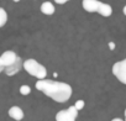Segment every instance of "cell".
Returning <instances> with one entry per match:
<instances>
[{"instance_id": "obj_1", "label": "cell", "mask_w": 126, "mask_h": 121, "mask_svg": "<svg viewBox=\"0 0 126 121\" xmlns=\"http://www.w3.org/2000/svg\"><path fill=\"white\" fill-rule=\"evenodd\" d=\"M35 87L37 90L42 91L46 96L51 98L56 103H66L72 98V94H73L72 87L64 82L41 79V80H37Z\"/></svg>"}, {"instance_id": "obj_14", "label": "cell", "mask_w": 126, "mask_h": 121, "mask_svg": "<svg viewBox=\"0 0 126 121\" xmlns=\"http://www.w3.org/2000/svg\"><path fill=\"white\" fill-rule=\"evenodd\" d=\"M68 1H69V0H54V3L56 4H59V5H63V4H66Z\"/></svg>"}, {"instance_id": "obj_19", "label": "cell", "mask_w": 126, "mask_h": 121, "mask_svg": "<svg viewBox=\"0 0 126 121\" xmlns=\"http://www.w3.org/2000/svg\"><path fill=\"white\" fill-rule=\"evenodd\" d=\"M124 114H125V120H124V121H126V109H125V112H124Z\"/></svg>"}, {"instance_id": "obj_2", "label": "cell", "mask_w": 126, "mask_h": 121, "mask_svg": "<svg viewBox=\"0 0 126 121\" xmlns=\"http://www.w3.org/2000/svg\"><path fill=\"white\" fill-rule=\"evenodd\" d=\"M22 68L32 77L37 78L38 80L41 79H46L47 77V69L43 64L38 63L36 59L33 58H30V59H26L25 62L22 63Z\"/></svg>"}, {"instance_id": "obj_6", "label": "cell", "mask_w": 126, "mask_h": 121, "mask_svg": "<svg viewBox=\"0 0 126 121\" xmlns=\"http://www.w3.org/2000/svg\"><path fill=\"white\" fill-rule=\"evenodd\" d=\"M103 3L99 0H83L82 6L87 13H99Z\"/></svg>"}, {"instance_id": "obj_13", "label": "cell", "mask_w": 126, "mask_h": 121, "mask_svg": "<svg viewBox=\"0 0 126 121\" xmlns=\"http://www.w3.org/2000/svg\"><path fill=\"white\" fill-rule=\"evenodd\" d=\"M73 106L79 111V110H82V109L85 106V103H84V100H77V101H76V104H74Z\"/></svg>"}, {"instance_id": "obj_10", "label": "cell", "mask_w": 126, "mask_h": 121, "mask_svg": "<svg viewBox=\"0 0 126 121\" xmlns=\"http://www.w3.org/2000/svg\"><path fill=\"white\" fill-rule=\"evenodd\" d=\"M98 14L101 15V16H104V17H109V16H111V14H112V8H111L109 4L103 3V5H101V8H100V10H99Z\"/></svg>"}, {"instance_id": "obj_9", "label": "cell", "mask_w": 126, "mask_h": 121, "mask_svg": "<svg viewBox=\"0 0 126 121\" xmlns=\"http://www.w3.org/2000/svg\"><path fill=\"white\" fill-rule=\"evenodd\" d=\"M56 11V8L52 3L49 1H45L42 5H41V13L45 14V15H53Z\"/></svg>"}, {"instance_id": "obj_16", "label": "cell", "mask_w": 126, "mask_h": 121, "mask_svg": "<svg viewBox=\"0 0 126 121\" xmlns=\"http://www.w3.org/2000/svg\"><path fill=\"white\" fill-rule=\"evenodd\" d=\"M111 121H124L122 119H119V117H115V119H112Z\"/></svg>"}, {"instance_id": "obj_7", "label": "cell", "mask_w": 126, "mask_h": 121, "mask_svg": "<svg viewBox=\"0 0 126 121\" xmlns=\"http://www.w3.org/2000/svg\"><path fill=\"white\" fill-rule=\"evenodd\" d=\"M21 68H22V62H21V58L20 57H17L16 58V60L11 64V66H9L8 68H5V74L8 76V77H13V76H15V74H17L20 71H21Z\"/></svg>"}, {"instance_id": "obj_18", "label": "cell", "mask_w": 126, "mask_h": 121, "mask_svg": "<svg viewBox=\"0 0 126 121\" xmlns=\"http://www.w3.org/2000/svg\"><path fill=\"white\" fill-rule=\"evenodd\" d=\"M14 3H19V1H21V0H13Z\"/></svg>"}, {"instance_id": "obj_4", "label": "cell", "mask_w": 126, "mask_h": 121, "mask_svg": "<svg viewBox=\"0 0 126 121\" xmlns=\"http://www.w3.org/2000/svg\"><path fill=\"white\" fill-rule=\"evenodd\" d=\"M78 117V110L72 105L68 109L59 110L56 114V121H76Z\"/></svg>"}, {"instance_id": "obj_3", "label": "cell", "mask_w": 126, "mask_h": 121, "mask_svg": "<svg viewBox=\"0 0 126 121\" xmlns=\"http://www.w3.org/2000/svg\"><path fill=\"white\" fill-rule=\"evenodd\" d=\"M112 74L115 76V78L126 85V58H124L122 60H119V62L114 63L112 69H111Z\"/></svg>"}, {"instance_id": "obj_11", "label": "cell", "mask_w": 126, "mask_h": 121, "mask_svg": "<svg viewBox=\"0 0 126 121\" xmlns=\"http://www.w3.org/2000/svg\"><path fill=\"white\" fill-rule=\"evenodd\" d=\"M6 22H8V13L4 8H0V27L5 26Z\"/></svg>"}, {"instance_id": "obj_8", "label": "cell", "mask_w": 126, "mask_h": 121, "mask_svg": "<svg viewBox=\"0 0 126 121\" xmlns=\"http://www.w3.org/2000/svg\"><path fill=\"white\" fill-rule=\"evenodd\" d=\"M8 114H9V116H10L11 119H14L15 121H21V120L24 119V116H25L22 109L19 107V106H11V107L9 109Z\"/></svg>"}, {"instance_id": "obj_12", "label": "cell", "mask_w": 126, "mask_h": 121, "mask_svg": "<svg viewBox=\"0 0 126 121\" xmlns=\"http://www.w3.org/2000/svg\"><path fill=\"white\" fill-rule=\"evenodd\" d=\"M20 93H21L22 95H29V94L31 93V88H30L29 85H21V87H20Z\"/></svg>"}, {"instance_id": "obj_5", "label": "cell", "mask_w": 126, "mask_h": 121, "mask_svg": "<svg viewBox=\"0 0 126 121\" xmlns=\"http://www.w3.org/2000/svg\"><path fill=\"white\" fill-rule=\"evenodd\" d=\"M17 57L19 56L14 51H5L1 56H0V73H3L5 71V68L11 66L16 60Z\"/></svg>"}, {"instance_id": "obj_15", "label": "cell", "mask_w": 126, "mask_h": 121, "mask_svg": "<svg viewBox=\"0 0 126 121\" xmlns=\"http://www.w3.org/2000/svg\"><path fill=\"white\" fill-rule=\"evenodd\" d=\"M109 47H110V49H114V48H115V45H114V42H110V43H109Z\"/></svg>"}, {"instance_id": "obj_17", "label": "cell", "mask_w": 126, "mask_h": 121, "mask_svg": "<svg viewBox=\"0 0 126 121\" xmlns=\"http://www.w3.org/2000/svg\"><path fill=\"white\" fill-rule=\"evenodd\" d=\"M122 13H124V15L126 16V5L124 6V9H122Z\"/></svg>"}]
</instances>
